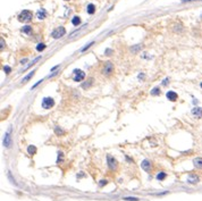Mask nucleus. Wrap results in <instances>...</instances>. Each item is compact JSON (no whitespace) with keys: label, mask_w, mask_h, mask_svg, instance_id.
<instances>
[{"label":"nucleus","mask_w":202,"mask_h":201,"mask_svg":"<svg viewBox=\"0 0 202 201\" xmlns=\"http://www.w3.org/2000/svg\"><path fill=\"white\" fill-rule=\"evenodd\" d=\"M200 87H201V88H202V83H201V84H200Z\"/></svg>","instance_id":"nucleus-30"},{"label":"nucleus","mask_w":202,"mask_h":201,"mask_svg":"<svg viewBox=\"0 0 202 201\" xmlns=\"http://www.w3.org/2000/svg\"><path fill=\"white\" fill-rule=\"evenodd\" d=\"M34 74H35V71H32V72H30V74H28V75H26L24 77V79L22 80V83H26L28 80H31L32 79V77L34 76Z\"/></svg>","instance_id":"nucleus-14"},{"label":"nucleus","mask_w":202,"mask_h":201,"mask_svg":"<svg viewBox=\"0 0 202 201\" xmlns=\"http://www.w3.org/2000/svg\"><path fill=\"white\" fill-rule=\"evenodd\" d=\"M53 105H55V101L52 98H44L42 100V107L44 109H50L51 107H53Z\"/></svg>","instance_id":"nucleus-6"},{"label":"nucleus","mask_w":202,"mask_h":201,"mask_svg":"<svg viewBox=\"0 0 202 201\" xmlns=\"http://www.w3.org/2000/svg\"><path fill=\"white\" fill-rule=\"evenodd\" d=\"M93 43H94V42H90L89 44H86V45H85V47L83 48V49H82V52H84V51L86 50V49H89V48H90V47H91V45H92Z\"/></svg>","instance_id":"nucleus-23"},{"label":"nucleus","mask_w":202,"mask_h":201,"mask_svg":"<svg viewBox=\"0 0 202 201\" xmlns=\"http://www.w3.org/2000/svg\"><path fill=\"white\" fill-rule=\"evenodd\" d=\"M85 74L83 71L81 69H75L74 71V81L75 82H81L82 80H84Z\"/></svg>","instance_id":"nucleus-4"},{"label":"nucleus","mask_w":202,"mask_h":201,"mask_svg":"<svg viewBox=\"0 0 202 201\" xmlns=\"http://www.w3.org/2000/svg\"><path fill=\"white\" fill-rule=\"evenodd\" d=\"M124 200L125 201H139L138 198H134V197H126V198H124Z\"/></svg>","instance_id":"nucleus-22"},{"label":"nucleus","mask_w":202,"mask_h":201,"mask_svg":"<svg viewBox=\"0 0 202 201\" xmlns=\"http://www.w3.org/2000/svg\"><path fill=\"white\" fill-rule=\"evenodd\" d=\"M33 18V14L30 10H23L21 14L18 15V21L23 23H28L31 22Z\"/></svg>","instance_id":"nucleus-1"},{"label":"nucleus","mask_w":202,"mask_h":201,"mask_svg":"<svg viewBox=\"0 0 202 201\" xmlns=\"http://www.w3.org/2000/svg\"><path fill=\"white\" fill-rule=\"evenodd\" d=\"M166 97H167V99L170 100V101H176L177 100V93L174 92V91H168V92L166 93Z\"/></svg>","instance_id":"nucleus-9"},{"label":"nucleus","mask_w":202,"mask_h":201,"mask_svg":"<svg viewBox=\"0 0 202 201\" xmlns=\"http://www.w3.org/2000/svg\"><path fill=\"white\" fill-rule=\"evenodd\" d=\"M193 164H194V166L197 168L202 169V158H195V159L193 160Z\"/></svg>","instance_id":"nucleus-13"},{"label":"nucleus","mask_w":202,"mask_h":201,"mask_svg":"<svg viewBox=\"0 0 202 201\" xmlns=\"http://www.w3.org/2000/svg\"><path fill=\"white\" fill-rule=\"evenodd\" d=\"M1 49H4V40L1 39Z\"/></svg>","instance_id":"nucleus-29"},{"label":"nucleus","mask_w":202,"mask_h":201,"mask_svg":"<svg viewBox=\"0 0 202 201\" xmlns=\"http://www.w3.org/2000/svg\"><path fill=\"white\" fill-rule=\"evenodd\" d=\"M151 94H152V96H158V94H160V89H159V88H155L151 91Z\"/></svg>","instance_id":"nucleus-20"},{"label":"nucleus","mask_w":202,"mask_h":201,"mask_svg":"<svg viewBox=\"0 0 202 201\" xmlns=\"http://www.w3.org/2000/svg\"><path fill=\"white\" fill-rule=\"evenodd\" d=\"M4 71H5L7 74H9L10 72H11V68L9 67V66H5V67H4Z\"/></svg>","instance_id":"nucleus-24"},{"label":"nucleus","mask_w":202,"mask_h":201,"mask_svg":"<svg viewBox=\"0 0 202 201\" xmlns=\"http://www.w3.org/2000/svg\"><path fill=\"white\" fill-rule=\"evenodd\" d=\"M166 176H167V174L164 173V172H161V173H159V174L157 175V179H158L159 181H163V180L166 179Z\"/></svg>","instance_id":"nucleus-19"},{"label":"nucleus","mask_w":202,"mask_h":201,"mask_svg":"<svg viewBox=\"0 0 202 201\" xmlns=\"http://www.w3.org/2000/svg\"><path fill=\"white\" fill-rule=\"evenodd\" d=\"M107 159H108V165H109L110 169H116V168H117V161H116L115 158L111 157V156H108Z\"/></svg>","instance_id":"nucleus-7"},{"label":"nucleus","mask_w":202,"mask_h":201,"mask_svg":"<svg viewBox=\"0 0 202 201\" xmlns=\"http://www.w3.org/2000/svg\"><path fill=\"white\" fill-rule=\"evenodd\" d=\"M44 49H45V44L44 43H39L38 45H36V50H38V51H42Z\"/></svg>","instance_id":"nucleus-21"},{"label":"nucleus","mask_w":202,"mask_h":201,"mask_svg":"<svg viewBox=\"0 0 202 201\" xmlns=\"http://www.w3.org/2000/svg\"><path fill=\"white\" fill-rule=\"evenodd\" d=\"M10 132L11 128H9L7 132L5 133V137H4V145L6 148H10L11 145V136H10Z\"/></svg>","instance_id":"nucleus-5"},{"label":"nucleus","mask_w":202,"mask_h":201,"mask_svg":"<svg viewBox=\"0 0 202 201\" xmlns=\"http://www.w3.org/2000/svg\"><path fill=\"white\" fill-rule=\"evenodd\" d=\"M56 133H57V134H62V131H61V130H58V127H57V128H56Z\"/></svg>","instance_id":"nucleus-27"},{"label":"nucleus","mask_w":202,"mask_h":201,"mask_svg":"<svg viewBox=\"0 0 202 201\" xmlns=\"http://www.w3.org/2000/svg\"><path fill=\"white\" fill-rule=\"evenodd\" d=\"M65 33H66V30H65V27L59 26V27H57L56 30L52 32V36L55 39H59V38H61V36H64Z\"/></svg>","instance_id":"nucleus-3"},{"label":"nucleus","mask_w":202,"mask_h":201,"mask_svg":"<svg viewBox=\"0 0 202 201\" xmlns=\"http://www.w3.org/2000/svg\"><path fill=\"white\" fill-rule=\"evenodd\" d=\"M189 183H192V184H197V183L199 182V177L197 176V175H194V174H191L189 176Z\"/></svg>","instance_id":"nucleus-11"},{"label":"nucleus","mask_w":202,"mask_h":201,"mask_svg":"<svg viewBox=\"0 0 202 201\" xmlns=\"http://www.w3.org/2000/svg\"><path fill=\"white\" fill-rule=\"evenodd\" d=\"M72 23H73V25H75V26H77V25L81 24V18H79L78 16H75V17H73V19H72Z\"/></svg>","instance_id":"nucleus-16"},{"label":"nucleus","mask_w":202,"mask_h":201,"mask_svg":"<svg viewBox=\"0 0 202 201\" xmlns=\"http://www.w3.org/2000/svg\"><path fill=\"white\" fill-rule=\"evenodd\" d=\"M191 1H202V0H182V2H191Z\"/></svg>","instance_id":"nucleus-26"},{"label":"nucleus","mask_w":202,"mask_h":201,"mask_svg":"<svg viewBox=\"0 0 202 201\" xmlns=\"http://www.w3.org/2000/svg\"><path fill=\"white\" fill-rule=\"evenodd\" d=\"M27 152H28V154H31V156H33V154L36 152V148L34 147V145H30V147L27 148Z\"/></svg>","instance_id":"nucleus-17"},{"label":"nucleus","mask_w":202,"mask_h":201,"mask_svg":"<svg viewBox=\"0 0 202 201\" xmlns=\"http://www.w3.org/2000/svg\"><path fill=\"white\" fill-rule=\"evenodd\" d=\"M141 167L143 168L146 172H150V169H151V161L148 160V159H144L141 164Z\"/></svg>","instance_id":"nucleus-8"},{"label":"nucleus","mask_w":202,"mask_h":201,"mask_svg":"<svg viewBox=\"0 0 202 201\" xmlns=\"http://www.w3.org/2000/svg\"><path fill=\"white\" fill-rule=\"evenodd\" d=\"M23 32H24V33H26V34H30L31 32H32V27H31V26H28V25H26V26H24V27H23Z\"/></svg>","instance_id":"nucleus-18"},{"label":"nucleus","mask_w":202,"mask_h":201,"mask_svg":"<svg viewBox=\"0 0 202 201\" xmlns=\"http://www.w3.org/2000/svg\"><path fill=\"white\" fill-rule=\"evenodd\" d=\"M114 64L111 61H107V63H104V65H103V68H102V71H101V73L103 74V75H106V76H109V75H111L112 74V72H114Z\"/></svg>","instance_id":"nucleus-2"},{"label":"nucleus","mask_w":202,"mask_h":201,"mask_svg":"<svg viewBox=\"0 0 202 201\" xmlns=\"http://www.w3.org/2000/svg\"><path fill=\"white\" fill-rule=\"evenodd\" d=\"M45 16H47V11H45L44 9H40L38 11V14H36V17H38L39 19H44Z\"/></svg>","instance_id":"nucleus-12"},{"label":"nucleus","mask_w":202,"mask_h":201,"mask_svg":"<svg viewBox=\"0 0 202 201\" xmlns=\"http://www.w3.org/2000/svg\"><path fill=\"white\" fill-rule=\"evenodd\" d=\"M86 11L90 14V15L94 14V13H95V6L93 5V4H90L89 6H87V8H86Z\"/></svg>","instance_id":"nucleus-15"},{"label":"nucleus","mask_w":202,"mask_h":201,"mask_svg":"<svg viewBox=\"0 0 202 201\" xmlns=\"http://www.w3.org/2000/svg\"><path fill=\"white\" fill-rule=\"evenodd\" d=\"M167 83H168V79H166V80H165V81H164V83H163V84H164V85H167Z\"/></svg>","instance_id":"nucleus-28"},{"label":"nucleus","mask_w":202,"mask_h":201,"mask_svg":"<svg viewBox=\"0 0 202 201\" xmlns=\"http://www.w3.org/2000/svg\"><path fill=\"white\" fill-rule=\"evenodd\" d=\"M107 184V181L106 180H102V181H100V186H103V185H106Z\"/></svg>","instance_id":"nucleus-25"},{"label":"nucleus","mask_w":202,"mask_h":201,"mask_svg":"<svg viewBox=\"0 0 202 201\" xmlns=\"http://www.w3.org/2000/svg\"><path fill=\"white\" fill-rule=\"evenodd\" d=\"M192 114L194 115L197 118H201L202 117V109L200 107H195L192 109Z\"/></svg>","instance_id":"nucleus-10"},{"label":"nucleus","mask_w":202,"mask_h":201,"mask_svg":"<svg viewBox=\"0 0 202 201\" xmlns=\"http://www.w3.org/2000/svg\"><path fill=\"white\" fill-rule=\"evenodd\" d=\"M65 1H68V0H65Z\"/></svg>","instance_id":"nucleus-31"}]
</instances>
